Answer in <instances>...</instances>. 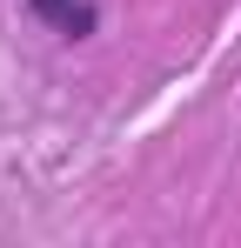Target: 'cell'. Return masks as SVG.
Wrapping results in <instances>:
<instances>
[{"instance_id":"1","label":"cell","mask_w":241,"mask_h":248,"mask_svg":"<svg viewBox=\"0 0 241 248\" xmlns=\"http://www.w3.org/2000/svg\"><path fill=\"white\" fill-rule=\"evenodd\" d=\"M27 14L60 41H94L101 34V7L94 0H27Z\"/></svg>"}]
</instances>
